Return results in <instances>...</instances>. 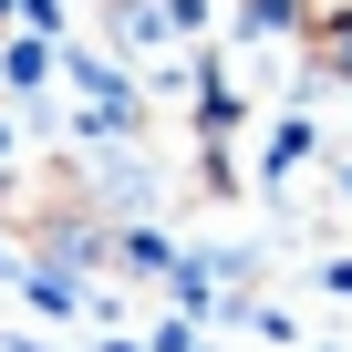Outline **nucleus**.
<instances>
[{
	"mask_svg": "<svg viewBox=\"0 0 352 352\" xmlns=\"http://www.w3.org/2000/svg\"><path fill=\"white\" fill-rule=\"evenodd\" d=\"M63 73V52H52V32H0V94H11V104H42V83Z\"/></svg>",
	"mask_w": 352,
	"mask_h": 352,
	"instance_id": "nucleus-1",
	"label": "nucleus"
},
{
	"mask_svg": "<svg viewBox=\"0 0 352 352\" xmlns=\"http://www.w3.org/2000/svg\"><path fill=\"white\" fill-rule=\"evenodd\" d=\"M166 259H176V249H166L145 218H114V270H124V280H166Z\"/></svg>",
	"mask_w": 352,
	"mask_h": 352,
	"instance_id": "nucleus-2",
	"label": "nucleus"
}]
</instances>
